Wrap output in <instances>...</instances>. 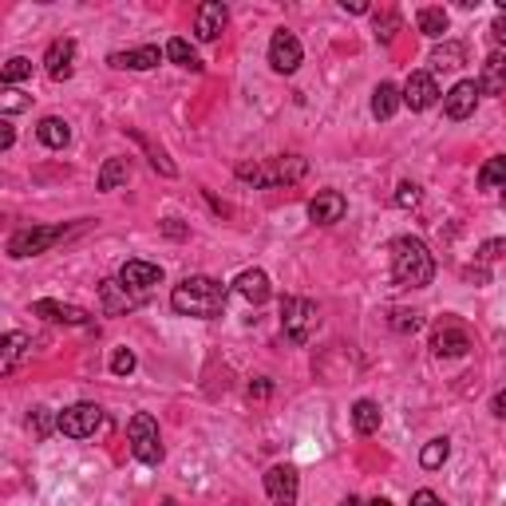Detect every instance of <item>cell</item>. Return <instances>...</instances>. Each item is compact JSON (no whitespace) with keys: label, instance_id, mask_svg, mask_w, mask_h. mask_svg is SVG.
Wrapping results in <instances>:
<instances>
[{"label":"cell","instance_id":"8d00e7d4","mask_svg":"<svg viewBox=\"0 0 506 506\" xmlns=\"http://www.w3.org/2000/svg\"><path fill=\"white\" fill-rule=\"evenodd\" d=\"M395 206H403V210L419 206V187L416 182H400V190H395Z\"/></svg>","mask_w":506,"mask_h":506},{"label":"cell","instance_id":"ac0fdd59","mask_svg":"<svg viewBox=\"0 0 506 506\" xmlns=\"http://www.w3.org/2000/svg\"><path fill=\"white\" fill-rule=\"evenodd\" d=\"M479 91L483 96H502L506 91V52H491L483 60V72H479Z\"/></svg>","mask_w":506,"mask_h":506},{"label":"cell","instance_id":"f1b7e54d","mask_svg":"<svg viewBox=\"0 0 506 506\" xmlns=\"http://www.w3.org/2000/svg\"><path fill=\"white\" fill-rule=\"evenodd\" d=\"M163 52H166V60H174L179 67H194V72H202V60H198V52H194V48H190V44H187V40H182V36H174L171 44L163 48Z\"/></svg>","mask_w":506,"mask_h":506},{"label":"cell","instance_id":"7c38bea8","mask_svg":"<svg viewBox=\"0 0 506 506\" xmlns=\"http://www.w3.org/2000/svg\"><path fill=\"white\" fill-rule=\"evenodd\" d=\"M44 72L52 75L56 83L72 80V72H75V40H52V44H48V52H44Z\"/></svg>","mask_w":506,"mask_h":506},{"label":"cell","instance_id":"1f68e13d","mask_svg":"<svg viewBox=\"0 0 506 506\" xmlns=\"http://www.w3.org/2000/svg\"><path fill=\"white\" fill-rule=\"evenodd\" d=\"M447 455H451V443H447V440H432L424 451H419V463H424L427 471H435V467H443V463H447Z\"/></svg>","mask_w":506,"mask_h":506},{"label":"cell","instance_id":"7dc6e473","mask_svg":"<svg viewBox=\"0 0 506 506\" xmlns=\"http://www.w3.org/2000/svg\"><path fill=\"white\" fill-rule=\"evenodd\" d=\"M341 506H364V502H360V499H356V494H349V499H344Z\"/></svg>","mask_w":506,"mask_h":506},{"label":"cell","instance_id":"4dcf8cb0","mask_svg":"<svg viewBox=\"0 0 506 506\" xmlns=\"http://www.w3.org/2000/svg\"><path fill=\"white\" fill-rule=\"evenodd\" d=\"M24 352H28V336H24V333H8L4 336V356H0V368H4V372H12L16 360H20Z\"/></svg>","mask_w":506,"mask_h":506},{"label":"cell","instance_id":"f6af8a7d","mask_svg":"<svg viewBox=\"0 0 506 506\" xmlns=\"http://www.w3.org/2000/svg\"><path fill=\"white\" fill-rule=\"evenodd\" d=\"M249 395H257V400H265V395H269V380H257V384H249Z\"/></svg>","mask_w":506,"mask_h":506},{"label":"cell","instance_id":"e575fe53","mask_svg":"<svg viewBox=\"0 0 506 506\" xmlns=\"http://www.w3.org/2000/svg\"><path fill=\"white\" fill-rule=\"evenodd\" d=\"M134 364H139V360H134L131 349H115V356H111V372L115 376H131Z\"/></svg>","mask_w":506,"mask_h":506},{"label":"cell","instance_id":"30bf717a","mask_svg":"<svg viewBox=\"0 0 506 506\" xmlns=\"http://www.w3.org/2000/svg\"><path fill=\"white\" fill-rule=\"evenodd\" d=\"M479 96H483V91H479L475 80H459L443 96V115H447V119H467V115H475Z\"/></svg>","mask_w":506,"mask_h":506},{"label":"cell","instance_id":"83f0119b","mask_svg":"<svg viewBox=\"0 0 506 506\" xmlns=\"http://www.w3.org/2000/svg\"><path fill=\"white\" fill-rule=\"evenodd\" d=\"M416 24H419V32H424V36H432V40H440L443 32H447V12L443 8H419V16H416Z\"/></svg>","mask_w":506,"mask_h":506},{"label":"cell","instance_id":"9c48e42d","mask_svg":"<svg viewBox=\"0 0 506 506\" xmlns=\"http://www.w3.org/2000/svg\"><path fill=\"white\" fill-rule=\"evenodd\" d=\"M301 40L293 36V32H273V40H269V64H273V72L281 75H293L301 67Z\"/></svg>","mask_w":506,"mask_h":506},{"label":"cell","instance_id":"7a4b0ae2","mask_svg":"<svg viewBox=\"0 0 506 506\" xmlns=\"http://www.w3.org/2000/svg\"><path fill=\"white\" fill-rule=\"evenodd\" d=\"M392 277L395 285L408 289H424L435 277V257L419 238H395L392 242Z\"/></svg>","mask_w":506,"mask_h":506},{"label":"cell","instance_id":"ffe728a7","mask_svg":"<svg viewBox=\"0 0 506 506\" xmlns=\"http://www.w3.org/2000/svg\"><path fill=\"white\" fill-rule=\"evenodd\" d=\"M234 289H238L242 297L249 301V305H265L269 293H273V289H269V277L261 273V269H246V273L234 281Z\"/></svg>","mask_w":506,"mask_h":506},{"label":"cell","instance_id":"b9f144b4","mask_svg":"<svg viewBox=\"0 0 506 506\" xmlns=\"http://www.w3.org/2000/svg\"><path fill=\"white\" fill-rule=\"evenodd\" d=\"M12 139H16V131H12V123H0V150H8V147H12Z\"/></svg>","mask_w":506,"mask_h":506},{"label":"cell","instance_id":"d590c367","mask_svg":"<svg viewBox=\"0 0 506 506\" xmlns=\"http://www.w3.org/2000/svg\"><path fill=\"white\" fill-rule=\"evenodd\" d=\"M395 28H400V16H395V12H384V16H376V40H384V44H392Z\"/></svg>","mask_w":506,"mask_h":506},{"label":"cell","instance_id":"6da1fadb","mask_svg":"<svg viewBox=\"0 0 506 506\" xmlns=\"http://www.w3.org/2000/svg\"><path fill=\"white\" fill-rule=\"evenodd\" d=\"M226 297H230V289H226L222 281H214V277H202V273H198V277H187V281L174 285L171 305H174V313H182V317L214 320V317H222Z\"/></svg>","mask_w":506,"mask_h":506},{"label":"cell","instance_id":"ee69618b","mask_svg":"<svg viewBox=\"0 0 506 506\" xmlns=\"http://www.w3.org/2000/svg\"><path fill=\"white\" fill-rule=\"evenodd\" d=\"M491 36L499 40V44H506V16H502V20H494V24H491Z\"/></svg>","mask_w":506,"mask_h":506},{"label":"cell","instance_id":"2e32d148","mask_svg":"<svg viewBox=\"0 0 506 506\" xmlns=\"http://www.w3.org/2000/svg\"><path fill=\"white\" fill-rule=\"evenodd\" d=\"M226 20H230L226 4L206 0V4L198 8V16H194V36H198V40H218V36H222V28H226Z\"/></svg>","mask_w":506,"mask_h":506},{"label":"cell","instance_id":"74e56055","mask_svg":"<svg viewBox=\"0 0 506 506\" xmlns=\"http://www.w3.org/2000/svg\"><path fill=\"white\" fill-rule=\"evenodd\" d=\"M52 424H60V419H52V411H48V408H36V411H32V427H36L40 440L52 432Z\"/></svg>","mask_w":506,"mask_h":506},{"label":"cell","instance_id":"d4e9b609","mask_svg":"<svg viewBox=\"0 0 506 506\" xmlns=\"http://www.w3.org/2000/svg\"><path fill=\"white\" fill-rule=\"evenodd\" d=\"M99 297H104V309H107V313H123V309L134 305L131 289H126L123 281H104V285H99Z\"/></svg>","mask_w":506,"mask_h":506},{"label":"cell","instance_id":"7bdbcfd3","mask_svg":"<svg viewBox=\"0 0 506 506\" xmlns=\"http://www.w3.org/2000/svg\"><path fill=\"white\" fill-rule=\"evenodd\" d=\"M491 411H494V416H499V419H506V387H502V392L491 400Z\"/></svg>","mask_w":506,"mask_h":506},{"label":"cell","instance_id":"c3c4849f","mask_svg":"<svg viewBox=\"0 0 506 506\" xmlns=\"http://www.w3.org/2000/svg\"><path fill=\"white\" fill-rule=\"evenodd\" d=\"M372 506H392V502H387V499H376V502H372Z\"/></svg>","mask_w":506,"mask_h":506},{"label":"cell","instance_id":"277c9868","mask_svg":"<svg viewBox=\"0 0 506 506\" xmlns=\"http://www.w3.org/2000/svg\"><path fill=\"white\" fill-rule=\"evenodd\" d=\"M75 230H83V222L75 226H32V230H16L8 238V257H36V253L52 249L56 242L72 238Z\"/></svg>","mask_w":506,"mask_h":506},{"label":"cell","instance_id":"603a6c76","mask_svg":"<svg viewBox=\"0 0 506 506\" xmlns=\"http://www.w3.org/2000/svg\"><path fill=\"white\" fill-rule=\"evenodd\" d=\"M126 179H131V158H107L99 179H96V187L99 190H119Z\"/></svg>","mask_w":506,"mask_h":506},{"label":"cell","instance_id":"5bb4252c","mask_svg":"<svg viewBox=\"0 0 506 506\" xmlns=\"http://www.w3.org/2000/svg\"><path fill=\"white\" fill-rule=\"evenodd\" d=\"M119 281L131 293H147V289H155V285L163 281V265H155V261H126Z\"/></svg>","mask_w":506,"mask_h":506},{"label":"cell","instance_id":"d6a6232c","mask_svg":"<svg viewBox=\"0 0 506 506\" xmlns=\"http://www.w3.org/2000/svg\"><path fill=\"white\" fill-rule=\"evenodd\" d=\"M32 75V60H24V56H12L4 67H0V80H4V88H12V83L28 80Z\"/></svg>","mask_w":506,"mask_h":506},{"label":"cell","instance_id":"cb8c5ba5","mask_svg":"<svg viewBox=\"0 0 506 506\" xmlns=\"http://www.w3.org/2000/svg\"><path fill=\"white\" fill-rule=\"evenodd\" d=\"M352 427H356L360 435H376L380 432V403H372V400L352 403Z\"/></svg>","mask_w":506,"mask_h":506},{"label":"cell","instance_id":"d6986e66","mask_svg":"<svg viewBox=\"0 0 506 506\" xmlns=\"http://www.w3.org/2000/svg\"><path fill=\"white\" fill-rule=\"evenodd\" d=\"M467 349H471V336L463 333V328H455V325H447V328H440V333L432 336V352H435V356H463Z\"/></svg>","mask_w":506,"mask_h":506},{"label":"cell","instance_id":"3957f363","mask_svg":"<svg viewBox=\"0 0 506 506\" xmlns=\"http://www.w3.org/2000/svg\"><path fill=\"white\" fill-rule=\"evenodd\" d=\"M309 171V163L301 155H285V158H269L265 166H249L242 163L238 166V179L242 182H253V187H289V182H301Z\"/></svg>","mask_w":506,"mask_h":506},{"label":"cell","instance_id":"e0dca14e","mask_svg":"<svg viewBox=\"0 0 506 506\" xmlns=\"http://www.w3.org/2000/svg\"><path fill=\"white\" fill-rule=\"evenodd\" d=\"M32 313L44 317V320H52V325H88V320H91L88 309L60 305V301H36V305H32Z\"/></svg>","mask_w":506,"mask_h":506},{"label":"cell","instance_id":"52a82bcc","mask_svg":"<svg viewBox=\"0 0 506 506\" xmlns=\"http://www.w3.org/2000/svg\"><path fill=\"white\" fill-rule=\"evenodd\" d=\"M281 325H285V336H289V341L305 344L317 328V305L305 297H289L281 305Z\"/></svg>","mask_w":506,"mask_h":506},{"label":"cell","instance_id":"7402d4cb","mask_svg":"<svg viewBox=\"0 0 506 506\" xmlns=\"http://www.w3.org/2000/svg\"><path fill=\"white\" fill-rule=\"evenodd\" d=\"M400 104H403V91L395 88V83H380V88L372 91V115L376 119H392Z\"/></svg>","mask_w":506,"mask_h":506},{"label":"cell","instance_id":"9a60e30c","mask_svg":"<svg viewBox=\"0 0 506 506\" xmlns=\"http://www.w3.org/2000/svg\"><path fill=\"white\" fill-rule=\"evenodd\" d=\"M344 210H349V202H344L341 190H320L313 202H309V218H313L317 226H336L344 218Z\"/></svg>","mask_w":506,"mask_h":506},{"label":"cell","instance_id":"8fae6325","mask_svg":"<svg viewBox=\"0 0 506 506\" xmlns=\"http://www.w3.org/2000/svg\"><path fill=\"white\" fill-rule=\"evenodd\" d=\"M435 99H440L435 75H432V72H411L408 83H403V104H408L411 111H427Z\"/></svg>","mask_w":506,"mask_h":506},{"label":"cell","instance_id":"44dd1931","mask_svg":"<svg viewBox=\"0 0 506 506\" xmlns=\"http://www.w3.org/2000/svg\"><path fill=\"white\" fill-rule=\"evenodd\" d=\"M36 134H40V142H44V147H52V150H64L67 142H72V126H67L60 115H48V119H40Z\"/></svg>","mask_w":506,"mask_h":506},{"label":"cell","instance_id":"4fadbf2b","mask_svg":"<svg viewBox=\"0 0 506 506\" xmlns=\"http://www.w3.org/2000/svg\"><path fill=\"white\" fill-rule=\"evenodd\" d=\"M166 52H158L155 44H142V48H131V52H111L107 64L119 67V72H150V67L163 64Z\"/></svg>","mask_w":506,"mask_h":506},{"label":"cell","instance_id":"bcb514c9","mask_svg":"<svg viewBox=\"0 0 506 506\" xmlns=\"http://www.w3.org/2000/svg\"><path fill=\"white\" fill-rule=\"evenodd\" d=\"M341 8H344V12H368L364 0H341Z\"/></svg>","mask_w":506,"mask_h":506},{"label":"cell","instance_id":"60d3db41","mask_svg":"<svg viewBox=\"0 0 506 506\" xmlns=\"http://www.w3.org/2000/svg\"><path fill=\"white\" fill-rule=\"evenodd\" d=\"M411 506H447V502L435 491H416L411 494Z\"/></svg>","mask_w":506,"mask_h":506},{"label":"cell","instance_id":"5b68a950","mask_svg":"<svg viewBox=\"0 0 506 506\" xmlns=\"http://www.w3.org/2000/svg\"><path fill=\"white\" fill-rule=\"evenodd\" d=\"M126 440H131V451H134V459H139V463H147V467H158V463H163L158 424L147 416V411L131 416V424H126Z\"/></svg>","mask_w":506,"mask_h":506},{"label":"cell","instance_id":"ba28073f","mask_svg":"<svg viewBox=\"0 0 506 506\" xmlns=\"http://www.w3.org/2000/svg\"><path fill=\"white\" fill-rule=\"evenodd\" d=\"M297 491H301L297 467L277 463V467L265 471V494H269V502H273V506H293V502H297Z\"/></svg>","mask_w":506,"mask_h":506},{"label":"cell","instance_id":"836d02e7","mask_svg":"<svg viewBox=\"0 0 506 506\" xmlns=\"http://www.w3.org/2000/svg\"><path fill=\"white\" fill-rule=\"evenodd\" d=\"M387 325H392L395 333H419V325H424V317H419V313H411V309H395Z\"/></svg>","mask_w":506,"mask_h":506},{"label":"cell","instance_id":"ab89813d","mask_svg":"<svg viewBox=\"0 0 506 506\" xmlns=\"http://www.w3.org/2000/svg\"><path fill=\"white\" fill-rule=\"evenodd\" d=\"M502 253H506V242H502V238H494V242H483L479 257H483V261H494V257H502Z\"/></svg>","mask_w":506,"mask_h":506},{"label":"cell","instance_id":"f35d334b","mask_svg":"<svg viewBox=\"0 0 506 506\" xmlns=\"http://www.w3.org/2000/svg\"><path fill=\"white\" fill-rule=\"evenodd\" d=\"M0 104H4V111L12 115V111H24V107H32V99H24L16 88H4V99H0Z\"/></svg>","mask_w":506,"mask_h":506},{"label":"cell","instance_id":"484cf974","mask_svg":"<svg viewBox=\"0 0 506 506\" xmlns=\"http://www.w3.org/2000/svg\"><path fill=\"white\" fill-rule=\"evenodd\" d=\"M463 60H467V48H463L459 40H447L443 48H435V52H432L435 72H455V67H463Z\"/></svg>","mask_w":506,"mask_h":506},{"label":"cell","instance_id":"8992f818","mask_svg":"<svg viewBox=\"0 0 506 506\" xmlns=\"http://www.w3.org/2000/svg\"><path fill=\"white\" fill-rule=\"evenodd\" d=\"M60 435H67V440H88V435H96L99 427H104V408L99 403H72V408H64L60 416Z\"/></svg>","mask_w":506,"mask_h":506},{"label":"cell","instance_id":"f546056e","mask_svg":"<svg viewBox=\"0 0 506 506\" xmlns=\"http://www.w3.org/2000/svg\"><path fill=\"white\" fill-rule=\"evenodd\" d=\"M131 134H134V142H139V147L150 155V166H155V171H163L166 179H174V163H171V158H166V150H163V147H155V142H150L142 131H131Z\"/></svg>","mask_w":506,"mask_h":506},{"label":"cell","instance_id":"4316f807","mask_svg":"<svg viewBox=\"0 0 506 506\" xmlns=\"http://www.w3.org/2000/svg\"><path fill=\"white\" fill-rule=\"evenodd\" d=\"M506 190V155H494L483 163V171H479V190Z\"/></svg>","mask_w":506,"mask_h":506}]
</instances>
